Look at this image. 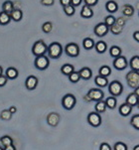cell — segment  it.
I'll return each instance as SVG.
<instances>
[{"instance_id": "25", "label": "cell", "mask_w": 139, "mask_h": 150, "mask_svg": "<svg viewBox=\"0 0 139 150\" xmlns=\"http://www.w3.org/2000/svg\"><path fill=\"white\" fill-rule=\"evenodd\" d=\"M105 105H107V108L109 109H114L116 108V105H117V100H116V98L113 96H109L105 100Z\"/></svg>"}, {"instance_id": "52", "label": "cell", "mask_w": 139, "mask_h": 150, "mask_svg": "<svg viewBox=\"0 0 139 150\" xmlns=\"http://www.w3.org/2000/svg\"><path fill=\"white\" fill-rule=\"evenodd\" d=\"M133 150H139V144H137V145H135L133 147Z\"/></svg>"}, {"instance_id": "2", "label": "cell", "mask_w": 139, "mask_h": 150, "mask_svg": "<svg viewBox=\"0 0 139 150\" xmlns=\"http://www.w3.org/2000/svg\"><path fill=\"white\" fill-rule=\"evenodd\" d=\"M47 51H48V46L46 45V43L43 41V40L36 41L32 47V54L34 55L35 57L45 55L47 53Z\"/></svg>"}, {"instance_id": "10", "label": "cell", "mask_w": 139, "mask_h": 150, "mask_svg": "<svg viewBox=\"0 0 139 150\" xmlns=\"http://www.w3.org/2000/svg\"><path fill=\"white\" fill-rule=\"evenodd\" d=\"M128 66V62L127 59L123 56H118V57L114 58V61H113V67L116 69L117 71H123L127 68Z\"/></svg>"}, {"instance_id": "15", "label": "cell", "mask_w": 139, "mask_h": 150, "mask_svg": "<svg viewBox=\"0 0 139 150\" xmlns=\"http://www.w3.org/2000/svg\"><path fill=\"white\" fill-rule=\"evenodd\" d=\"M80 16L85 19L92 18L93 16V10L92 9V7L87 6V5H85V4L83 5V8H82V11H80Z\"/></svg>"}, {"instance_id": "38", "label": "cell", "mask_w": 139, "mask_h": 150, "mask_svg": "<svg viewBox=\"0 0 139 150\" xmlns=\"http://www.w3.org/2000/svg\"><path fill=\"white\" fill-rule=\"evenodd\" d=\"M109 28H110V31L112 32V34L118 35V34H120L121 31H122L123 26H121L119 24H116V22H115L114 24H113L112 26H110Z\"/></svg>"}, {"instance_id": "50", "label": "cell", "mask_w": 139, "mask_h": 150, "mask_svg": "<svg viewBox=\"0 0 139 150\" xmlns=\"http://www.w3.org/2000/svg\"><path fill=\"white\" fill-rule=\"evenodd\" d=\"M9 110H10V112L13 114V113H16L17 108H16V106H10V108H9Z\"/></svg>"}, {"instance_id": "44", "label": "cell", "mask_w": 139, "mask_h": 150, "mask_svg": "<svg viewBox=\"0 0 139 150\" xmlns=\"http://www.w3.org/2000/svg\"><path fill=\"white\" fill-rule=\"evenodd\" d=\"M111 146L109 145L107 142H103V143L100 144V147H99V150H111Z\"/></svg>"}, {"instance_id": "27", "label": "cell", "mask_w": 139, "mask_h": 150, "mask_svg": "<svg viewBox=\"0 0 139 150\" xmlns=\"http://www.w3.org/2000/svg\"><path fill=\"white\" fill-rule=\"evenodd\" d=\"M75 71V68L73 65L71 64H65L62 66V68H61V72H62L63 75L65 76H69L71 73H73Z\"/></svg>"}, {"instance_id": "26", "label": "cell", "mask_w": 139, "mask_h": 150, "mask_svg": "<svg viewBox=\"0 0 139 150\" xmlns=\"http://www.w3.org/2000/svg\"><path fill=\"white\" fill-rule=\"evenodd\" d=\"M130 69L133 71H138L139 72V56H133L129 62Z\"/></svg>"}, {"instance_id": "14", "label": "cell", "mask_w": 139, "mask_h": 150, "mask_svg": "<svg viewBox=\"0 0 139 150\" xmlns=\"http://www.w3.org/2000/svg\"><path fill=\"white\" fill-rule=\"evenodd\" d=\"M79 74H80V79H83V80H85V81L90 80V79H92V71L87 67L80 69L79 71Z\"/></svg>"}, {"instance_id": "31", "label": "cell", "mask_w": 139, "mask_h": 150, "mask_svg": "<svg viewBox=\"0 0 139 150\" xmlns=\"http://www.w3.org/2000/svg\"><path fill=\"white\" fill-rule=\"evenodd\" d=\"M122 13L124 16L131 17L133 14H134V8H133L131 5H124L122 8Z\"/></svg>"}, {"instance_id": "42", "label": "cell", "mask_w": 139, "mask_h": 150, "mask_svg": "<svg viewBox=\"0 0 139 150\" xmlns=\"http://www.w3.org/2000/svg\"><path fill=\"white\" fill-rule=\"evenodd\" d=\"M7 82H8V79L5 75H1L0 76V88H3V86L6 85Z\"/></svg>"}, {"instance_id": "21", "label": "cell", "mask_w": 139, "mask_h": 150, "mask_svg": "<svg viewBox=\"0 0 139 150\" xmlns=\"http://www.w3.org/2000/svg\"><path fill=\"white\" fill-rule=\"evenodd\" d=\"M105 9H107L109 13H115L118 10V5L115 1H113V0H109V1H107V4H105Z\"/></svg>"}, {"instance_id": "9", "label": "cell", "mask_w": 139, "mask_h": 150, "mask_svg": "<svg viewBox=\"0 0 139 150\" xmlns=\"http://www.w3.org/2000/svg\"><path fill=\"white\" fill-rule=\"evenodd\" d=\"M87 122L92 127H98L102 124V116L98 112H90L87 115Z\"/></svg>"}, {"instance_id": "35", "label": "cell", "mask_w": 139, "mask_h": 150, "mask_svg": "<svg viewBox=\"0 0 139 150\" xmlns=\"http://www.w3.org/2000/svg\"><path fill=\"white\" fill-rule=\"evenodd\" d=\"M68 77H69L70 82L73 83H77L78 82H80V80L79 72H75V71L73 73H71Z\"/></svg>"}, {"instance_id": "7", "label": "cell", "mask_w": 139, "mask_h": 150, "mask_svg": "<svg viewBox=\"0 0 139 150\" xmlns=\"http://www.w3.org/2000/svg\"><path fill=\"white\" fill-rule=\"evenodd\" d=\"M65 53L67 56L72 58H77L80 55V47L75 43H69L65 47Z\"/></svg>"}, {"instance_id": "22", "label": "cell", "mask_w": 139, "mask_h": 150, "mask_svg": "<svg viewBox=\"0 0 139 150\" xmlns=\"http://www.w3.org/2000/svg\"><path fill=\"white\" fill-rule=\"evenodd\" d=\"M95 48L98 54H103L107 49V45L104 41H98L95 44Z\"/></svg>"}, {"instance_id": "13", "label": "cell", "mask_w": 139, "mask_h": 150, "mask_svg": "<svg viewBox=\"0 0 139 150\" xmlns=\"http://www.w3.org/2000/svg\"><path fill=\"white\" fill-rule=\"evenodd\" d=\"M60 121V115L58 113L56 112H51L48 114L47 116V122L49 125L53 126V127H55V126L58 125V123H59Z\"/></svg>"}, {"instance_id": "55", "label": "cell", "mask_w": 139, "mask_h": 150, "mask_svg": "<svg viewBox=\"0 0 139 150\" xmlns=\"http://www.w3.org/2000/svg\"><path fill=\"white\" fill-rule=\"evenodd\" d=\"M137 108H139V100H138V103H137Z\"/></svg>"}, {"instance_id": "36", "label": "cell", "mask_w": 139, "mask_h": 150, "mask_svg": "<svg viewBox=\"0 0 139 150\" xmlns=\"http://www.w3.org/2000/svg\"><path fill=\"white\" fill-rule=\"evenodd\" d=\"M12 117V113L10 112L9 109H3V110L1 111V113H0V118L2 119V120H10Z\"/></svg>"}, {"instance_id": "54", "label": "cell", "mask_w": 139, "mask_h": 150, "mask_svg": "<svg viewBox=\"0 0 139 150\" xmlns=\"http://www.w3.org/2000/svg\"><path fill=\"white\" fill-rule=\"evenodd\" d=\"M4 148H3V147H2V146H0V150H3Z\"/></svg>"}, {"instance_id": "23", "label": "cell", "mask_w": 139, "mask_h": 150, "mask_svg": "<svg viewBox=\"0 0 139 150\" xmlns=\"http://www.w3.org/2000/svg\"><path fill=\"white\" fill-rule=\"evenodd\" d=\"M10 21H11V17H10V14L7 13V12H0V25H7L9 24Z\"/></svg>"}, {"instance_id": "30", "label": "cell", "mask_w": 139, "mask_h": 150, "mask_svg": "<svg viewBox=\"0 0 139 150\" xmlns=\"http://www.w3.org/2000/svg\"><path fill=\"white\" fill-rule=\"evenodd\" d=\"M13 9H14V3L12 1H10V0H7V1H5L2 4V11L10 13Z\"/></svg>"}, {"instance_id": "47", "label": "cell", "mask_w": 139, "mask_h": 150, "mask_svg": "<svg viewBox=\"0 0 139 150\" xmlns=\"http://www.w3.org/2000/svg\"><path fill=\"white\" fill-rule=\"evenodd\" d=\"M60 3L63 7H64V6H66V5L71 4V0H60Z\"/></svg>"}, {"instance_id": "34", "label": "cell", "mask_w": 139, "mask_h": 150, "mask_svg": "<svg viewBox=\"0 0 139 150\" xmlns=\"http://www.w3.org/2000/svg\"><path fill=\"white\" fill-rule=\"evenodd\" d=\"M0 143H1V145L3 146V148H4L5 146L10 145V144L13 143V139L8 135H4L0 138Z\"/></svg>"}, {"instance_id": "51", "label": "cell", "mask_w": 139, "mask_h": 150, "mask_svg": "<svg viewBox=\"0 0 139 150\" xmlns=\"http://www.w3.org/2000/svg\"><path fill=\"white\" fill-rule=\"evenodd\" d=\"M134 93H136V96L139 98V86H137L136 88H134Z\"/></svg>"}, {"instance_id": "5", "label": "cell", "mask_w": 139, "mask_h": 150, "mask_svg": "<svg viewBox=\"0 0 139 150\" xmlns=\"http://www.w3.org/2000/svg\"><path fill=\"white\" fill-rule=\"evenodd\" d=\"M34 65H35V68L39 71L46 70V69L49 68V65H50L49 57H47L46 55L38 56V57H36V59H35Z\"/></svg>"}, {"instance_id": "24", "label": "cell", "mask_w": 139, "mask_h": 150, "mask_svg": "<svg viewBox=\"0 0 139 150\" xmlns=\"http://www.w3.org/2000/svg\"><path fill=\"white\" fill-rule=\"evenodd\" d=\"M107 105H105V101H103L102 100H97V103H95V111L98 113H102V112H104L105 110H107Z\"/></svg>"}, {"instance_id": "40", "label": "cell", "mask_w": 139, "mask_h": 150, "mask_svg": "<svg viewBox=\"0 0 139 150\" xmlns=\"http://www.w3.org/2000/svg\"><path fill=\"white\" fill-rule=\"evenodd\" d=\"M115 22H116V19H115L114 16H112V15H108V16L105 17V19H104V23L107 25L108 27L112 26Z\"/></svg>"}, {"instance_id": "41", "label": "cell", "mask_w": 139, "mask_h": 150, "mask_svg": "<svg viewBox=\"0 0 139 150\" xmlns=\"http://www.w3.org/2000/svg\"><path fill=\"white\" fill-rule=\"evenodd\" d=\"M113 149L114 150H127L128 147L125 143H123V142H121V141H118L114 144Z\"/></svg>"}, {"instance_id": "19", "label": "cell", "mask_w": 139, "mask_h": 150, "mask_svg": "<svg viewBox=\"0 0 139 150\" xmlns=\"http://www.w3.org/2000/svg\"><path fill=\"white\" fill-rule=\"evenodd\" d=\"M18 75H19L18 70L13 67L8 68L6 70V72H5V76H6L8 80H15V79H17V77H18Z\"/></svg>"}, {"instance_id": "20", "label": "cell", "mask_w": 139, "mask_h": 150, "mask_svg": "<svg viewBox=\"0 0 139 150\" xmlns=\"http://www.w3.org/2000/svg\"><path fill=\"white\" fill-rule=\"evenodd\" d=\"M139 100V98L137 96H136L135 93H129L127 96H126V103H128L129 105L131 106H136L137 105V103Z\"/></svg>"}, {"instance_id": "28", "label": "cell", "mask_w": 139, "mask_h": 150, "mask_svg": "<svg viewBox=\"0 0 139 150\" xmlns=\"http://www.w3.org/2000/svg\"><path fill=\"white\" fill-rule=\"evenodd\" d=\"M95 41L92 39V38H85L83 41V47L85 48V50H92L93 47H95Z\"/></svg>"}, {"instance_id": "12", "label": "cell", "mask_w": 139, "mask_h": 150, "mask_svg": "<svg viewBox=\"0 0 139 150\" xmlns=\"http://www.w3.org/2000/svg\"><path fill=\"white\" fill-rule=\"evenodd\" d=\"M38 83H39V80L35 76H29L25 81V86L29 91H34L37 88Z\"/></svg>"}, {"instance_id": "6", "label": "cell", "mask_w": 139, "mask_h": 150, "mask_svg": "<svg viewBox=\"0 0 139 150\" xmlns=\"http://www.w3.org/2000/svg\"><path fill=\"white\" fill-rule=\"evenodd\" d=\"M108 91L111 96H119L123 93V86L118 81H112L110 83H108Z\"/></svg>"}, {"instance_id": "46", "label": "cell", "mask_w": 139, "mask_h": 150, "mask_svg": "<svg viewBox=\"0 0 139 150\" xmlns=\"http://www.w3.org/2000/svg\"><path fill=\"white\" fill-rule=\"evenodd\" d=\"M82 2H83V0H71V4L75 7L80 6V5L82 4Z\"/></svg>"}, {"instance_id": "17", "label": "cell", "mask_w": 139, "mask_h": 150, "mask_svg": "<svg viewBox=\"0 0 139 150\" xmlns=\"http://www.w3.org/2000/svg\"><path fill=\"white\" fill-rule=\"evenodd\" d=\"M118 110H119L120 115L128 116L131 113V111H132V106L125 103H122V105L119 106V109H118Z\"/></svg>"}, {"instance_id": "49", "label": "cell", "mask_w": 139, "mask_h": 150, "mask_svg": "<svg viewBox=\"0 0 139 150\" xmlns=\"http://www.w3.org/2000/svg\"><path fill=\"white\" fill-rule=\"evenodd\" d=\"M4 149H5V150H15V146H14V144L12 143V144H10V145L5 146V147H4Z\"/></svg>"}, {"instance_id": "56", "label": "cell", "mask_w": 139, "mask_h": 150, "mask_svg": "<svg viewBox=\"0 0 139 150\" xmlns=\"http://www.w3.org/2000/svg\"><path fill=\"white\" fill-rule=\"evenodd\" d=\"M138 15H139V14H138Z\"/></svg>"}, {"instance_id": "1", "label": "cell", "mask_w": 139, "mask_h": 150, "mask_svg": "<svg viewBox=\"0 0 139 150\" xmlns=\"http://www.w3.org/2000/svg\"><path fill=\"white\" fill-rule=\"evenodd\" d=\"M48 57L51 59H59L63 54V47L60 43L54 42L48 46Z\"/></svg>"}, {"instance_id": "16", "label": "cell", "mask_w": 139, "mask_h": 150, "mask_svg": "<svg viewBox=\"0 0 139 150\" xmlns=\"http://www.w3.org/2000/svg\"><path fill=\"white\" fill-rule=\"evenodd\" d=\"M95 83L98 88H105V86H108V80L107 77L98 75L95 78Z\"/></svg>"}, {"instance_id": "53", "label": "cell", "mask_w": 139, "mask_h": 150, "mask_svg": "<svg viewBox=\"0 0 139 150\" xmlns=\"http://www.w3.org/2000/svg\"><path fill=\"white\" fill-rule=\"evenodd\" d=\"M3 75V69H2V67L0 66V76Z\"/></svg>"}, {"instance_id": "48", "label": "cell", "mask_w": 139, "mask_h": 150, "mask_svg": "<svg viewBox=\"0 0 139 150\" xmlns=\"http://www.w3.org/2000/svg\"><path fill=\"white\" fill-rule=\"evenodd\" d=\"M133 39L139 43V31H135L133 33Z\"/></svg>"}, {"instance_id": "45", "label": "cell", "mask_w": 139, "mask_h": 150, "mask_svg": "<svg viewBox=\"0 0 139 150\" xmlns=\"http://www.w3.org/2000/svg\"><path fill=\"white\" fill-rule=\"evenodd\" d=\"M55 0H41V4L44 6H52L54 4Z\"/></svg>"}, {"instance_id": "18", "label": "cell", "mask_w": 139, "mask_h": 150, "mask_svg": "<svg viewBox=\"0 0 139 150\" xmlns=\"http://www.w3.org/2000/svg\"><path fill=\"white\" fill-rule=\"evenodd\" d=\"M9 14L10 17H11V20H13L15 22L21 21L22 17H23V12H22L21 9H13Z\"/></svg>"}, {"instance_id": "3", "label": "cell", "mask_w": 139, "mask_h": 150, "mask_svg": "<svg viewBox=\"0 0 139 150\" xmlns=\"http://www.w3.org/2000/svg\"><path fill=\"white\" fill-rule=\"evenodd\" d=\"M126 82L131 88H136L139 86V72L138 71L131 70L126 75Z\"/></svg>"}, {"instance_id": "43", "label": "cell", "mask_w": 139, "mask_h": 150, "mask_svg": "<svg viewBox=\"0 0 139 150\" xmlns=\"http://www.w3.org/2000/svg\"><path fill=\"white\" fill-rule=\"evenodd\" d=\"M83 1H85V5L92 7V6H95V5L97 4L98 0H83Z\"/></svg>"}, {"instance_id": "29", "label": "cell", "mask_w": 139, "mask_h": 150, "mask_svg": "<svg viewBox=\"0 0 139 150\" xmlns=\"http://www.w3.org/2000/svg\"><path fill=\"white\" fill-rule=\"evenodd\" d=\"M121 53H122V50H121V48L118 47V46H111V47H110V49H109V55L112 58L118 57V56L121 55Z\"/></svg>"}, {"instance_id": "32", "label": "cell", "mask_w": 139, "mask_h": 150, "mask_svg": "<svg viewBox=\"0 0 139 150\" xmlns=\"http://www.w3.org/2000/svg\"><path fill=\"white\" fill-rule=\"evenodd\" d=\"M98 74L100 76H103V77H108V76L111 75V69L108 67V66H102V67L99 68L98 70Z\"/></svg>"}, {"instance_id": "4", "label": "cell", "mask_w": 139, "mask_h": 150, "mask_svg": "<svg viewBox=\"0 0 139 150\" xmlns=\"http://www.w3.org/2000/svg\"><path fill=\"white\" fill-rule=\"evenodd\" d=\"M75 103H77V98L72 93H67L63 96V100H62V105L63 108L67 110H72L73 108H75Z\"/></svg>"}, {"instance_id": "37", "label": "cell", "mask_w": 139, "mask_h": 150, "mask_svg": "<svg viewBox=\"0 0 139 150\" xmlns=\"http://www.w3.org/2000/svg\"><path fill=\"white\" fill-rule=\"evenodd\" d=\"M130 125L139 130V114H135L130 119Z\"/></svg>"}, {"instance_id": "11", "label": "cell", "mask_w": 139, "mask_h": 150, "mask_svg": "<svg viewBox=\"0 0 139 150\" xmlns=\"http://www.w3.org/2000/svg\"><path fill=\"white\" fill-rule=\"evenodd\" d=\"M93 31H95V34L97 35V37L102 38V37H104L108 33L109 27H108L104 22H102V23H98L97 25H95Z\"/></svg>"}, {"instance_id": "8", "label": "cell", "mask_w": 139, "mask_h": 150, "mask_svg": "<svg viewBox=\"0 0 139 150\" xmlns=\"http://www.w3.org/2000/svg\"><path fill=\"white\" fill-rule=\"evenodd\" d=\"M85 96L88 98V100L97 101V100H103V98H104V93H103L100 88H90Z\"/></svg>"}, {"instance_id": "33", "label": "cell", "mask_w": 139, "mask_h": 150, "mask_svg": "<svg viewBox=\"0 0 139 150\" xmlns=\"http://www.w3.org/2000/svg\"><path fill=\"white\" fill-rule=\"evenodd\" d=\"M63 8H64V12L67 16H73V15L75 13V8L72 4L66 5V6H64Z\"/></svg>"}, {"instance_id": "39", "label": "cell", "mask_w": 139, "mask_h": 150, "mask_svg": "<svg viewBox=\"0 0 139 150\" xmlns=\"http://www.w3.org/2000/svg\"><path fill=\"white\" fill-rule=\"evenodd\" d=\"M53 30V24L51 22H45L44 24L42 25V31L46 34H49L51 33Z\"/></svg>"}]
</instances>
